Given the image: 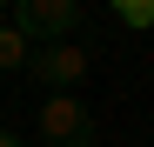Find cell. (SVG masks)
<instances>
[{
	"instance_id": "1",
	"label": "cell",
	"mask_w": 154,
	"mask_h": 147,
	"mask_svg": "<svg viewBox=\"0 0 154 147\" xmlns=\"http://www.w3.org/2000/svg\"><path fill=\"white\" fill-rule=\"evenodd\" d=\"M7 27L27 40V47H54L81 27V0H14V20Z\"/></svg>"
},
{
	"instance_id": "2",
	"label": "cell",
	"mask_w": 154,
	"mask_h": 147,
	"mask_svg": "<svg viewBox=\"0 0 154 147\" xmlns=\"http://www.w3.org/2000/svg\"><path fill=\"white\" fill-rule=\"evenodd\" d=\"M40 140L47 147H94L100 140L94 107L74 100V94H47V100H40Z\"/></svg>"
},
{
	"instance_id": "3",
	"label": "cell",
	"mask_w": 154,
	"mask_h": 147,
	"mask_svg": "<svg viewBox=\"0 0 154 147\" xmlns=\"http://www.w3.org/2000/svg\"><path fill=\"white\" fill-rule=\"evenodd\" d=\"M87 47H74V40H54V47H34L27 54V67L20 74H34V87H47V94H74L87 80Z\"/></svg>"
},
{
	"instance_id": "4",
	"label": "cell",
	"mask_w": 154,
	"mask_h": 147,
	"mask_svg": "<svg viewBox=\"0 0 154 147\" xmlns=\"http://www.w3.org/2000/svg\"><path fill=\"white\" fill-rule=\"evenodd\" d=\"M27 54H34V47L20 40V34L7 27V20H0V74H20V67H27Z\"/></svg>"
},
{
	"instance_id": "5",
	"label": "cell",
	"mask_w": 154,
	"mask_h": 147,
	"mask_svg": "<svg viewBox=\"0 0 154 147\" xmlns=\"http://www.w3.org/2000/svg\"><path fill=\"white\" fill-rule=\"evenodd\" d=\"M114 20H121V27H134V34H147V27H154V0H121Z\"/></svg>"
},
{
	"instance_id": "6",
	"label": "cell",
	"mask_w": 154,
	"mask_h": 147,
	"mask_svg": "<svg viewBox=\"0 0 154 147\" xmlns=\"http://www.w3.org/2000/svg\"><path fill=\"white\" fill-rule=\"evenodd\" d=\"M0 147H27V140H20V134H14V127H0Z\"/></svg>"
}]
</instances>
